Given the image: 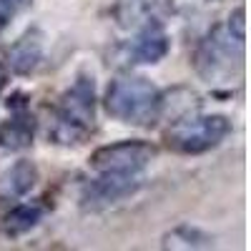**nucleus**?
Instances as JSON below:
<instances>
[{
	"mask_svg": "<svg viewBox=\"0 0 251 251\" xmlns=\"http://www.w3.org/2000/svg\"><path fill=\"white\" fill-rule=\"evenodd\" d=\"M246 23L244 8H236L224 23L208 30L194 50V68L201 80L211 86H231L244 71Z\"/></svg>",
	"mask_w": 251,
	"mask_h": 251,
	"instance_id": "f257e3e1",
	"label": "nucleus"
},
{
	"mask_svg": "<svg viewBox=\"0 0 251 251\" xmlns=\"http://www.w3.org/2000/svg\"><path fill=\"white\" fill-rule=\"evenodd\" d=\"M98 118V93L93 73H78L73 83L60 93L50 111L48 138L63 149L83 146L96 131Z\"/></svg>",
	"mask_w": 251,
	"mask_h": 251,
	"instance_id": "f03ea898",
	"label": "nucleus"
},
{
	"mask_svg": "<svg viewBox=\"0 0 251 251\" xmlns=\"http://www.w3.org/2000/svg\"><path fill=\"white\" fill-rule=\"evenodd\" d=\"M103 108L118 123L151 128L166 111V98L149 78L118 75L108 83L106 96H103Z\"/></svg>",
	"mask_w": 251,
	"mask_h": 251,
	"instance_id": "7ed1b4c3",
	"label": "nucleus"
},
{
	"mask_svg": "<svg viewBox=\"0 0 251 251\" xmlns=\"http://www.w3.org/2000/svg\"><path fill=\"white\" fill-rule=\"evenodd\" d=\"M231 133V121L221 113H186L166 131V146L183 156H199L221 146Z\"/></svg>",
	"mask_w": 251,
	"mask_h": 251,
	"instance_id": "20e7f679",
	"label": "nucleus"
},
{
	"mask_svg": "<svg viewBox=\"0 0 251 251\" xmlns=\"http://www.w3.org/2000/svg\"><path fill=\"white\" fill-rule=\"evenodd\" d=\"M158 149L143 138H126L118 143L100 146L91 153V169L96 174L143 176V171L156 161Z\"/></svg>",
	"mask_w": 251,
	"mask_h": 251,
	"instance_id": "39448f33",
	"label": "nucleus"
},
{
	"mask_svg": "<svg viewBox=\"0 0 251 251\" xmlns=\"http://www.w3.org/2000/svg\"><path fill=\"white\" fill-rule=\"evenodd\" d=\"M143 186L141 176H121V174H96L80 191V208L83 211H106V208L136 196Z\"/></svg>",
	"mask_w": 251,
	"mask_h": 251,
	"instance_id": "423d86ee",
	"label": "nucleus"
},
{
	"mask_svg": "<svg viewBox=\"0 0 251 251\" xmlns=\"http://www.w3.org/2000/svg\"><path fill=\"white\" fill-rule=\"evenodd\" d=\"M38 121L30 113L28 96L13 93L8 98V118L0 123V149L3 151H25L33 146Z\"/></svg>",
	"mask_w": 251,
	"mask_h": 251,
	"instance_id": "0eeeda50",
	"label": "nucleus"
},
{
	"mask_svg": "<svg viewBox=\"0 0 251 251\" xmlns=\"http://www.w3.org/2000/svg\"><path fill=\"white\" fill-rule=\"evenodd\" d=\"M174 13V0H116L113 18L123 30H141L149 25H163Z\"/></svg>",
	"mask_w": 251,
	"mask_h": 251,
	"instance_id": "6e6552de",
	"label": "nucleus"
},
{
	"mask_svg": "<svg viewBox=\"0 0 251 251\" xmlns=\"http://www.w3.org/2000/svg\"><path fill=\"white\" fill-rule=\"evenodd\" d=\"M171 50V38L163 25H149L136 30L133 40L123 48V60L131 66H156Z\"/></svg>",
	"mask_w": 251,
	"mask_h": 251,
	"instance_id": "1a4fd4ad",
	"label": "nucleus"
},
{
	"mask_svg": "<svg viewBox=\"0 0 251 251\" xmlns=\"http://www.w3.org/2000/svg\"><path fill=\"white\" fill-rule=\"evenodd\" d=\"M43 53H46V38L40 30L30 28L25 30L20 38H15L10 48L5 50V71L13 73V75H30L40 60H43Z\"/></svg>",
	"mask_w": 251,
	"mask_h": 251,
	"instance_id": "9d476101",
	"label": "nucleus"
},
{
	"mask_svg": "<svg viewBox=\"0 0 251 251\" xmlns=\"http://www.w3.org/2000/svg\"><path fill=\"white\" fill-rule=\"evenodd\" d=\"M38 166L28 158H20L15 163H10L8 169L0 174V203H10V201H20L25 199L35 183H38Z\"/></svg>",
	"mask_w": 251,
	"mask_h": 251,
	"instance_id": "9b49d317",
	"label": "nucleus"
},
{
	"mask_svg": "<svg viewBox=\"0 0 251 251\" xmlns=\"http://www.w3.org/2000/svg\"><path fill=\"white\" fill-rule=\"evenodd\" d=\"M46 216V206L40 201H20L15 206L8 208V214L3 216V231L8 236H23L28 231H33V228L43 221Z\"/></svg>",
	"mask_w": 251,
	"mask_h": 251,
	"instance_id": "f8f14e48",
	"label": "nucleus"
},
{
	"mask_svg": "<svg viewBox=\"0 0 251 251\" xmlns=\"http://www.w3.org/2000/svg\"><path fill=\"white\" fill-rule=\"evenodd\" d=\"M211 244H214L211 236L203 234L196 226H188V224L176 226L163 241V246H171V249H208Z\"/></svg>",
	"mask_w": 251,
	"mask_h": 251,
	"instance_id": "ddd939ff",
	"label": "nucleus"
},
{
	"mask_svg": "<svg viewBox=\"0 0 251 251\" xmlns=\"http://www.w3.org/2000/svg\"><path fill=\"white\" fill-rule=\"evenodd\" d=\"M5 83H8V71H5L3 63H0V96H3V91H5Z\"/></svg>",
	"mask_w": 251,
	"mask_h": 251,
	"instance_id": "4468645a",
	"label": "nucleus"
}]
</instances>
